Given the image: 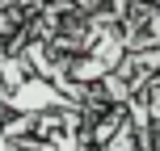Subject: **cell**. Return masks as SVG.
<instances>
[]
</instances>
